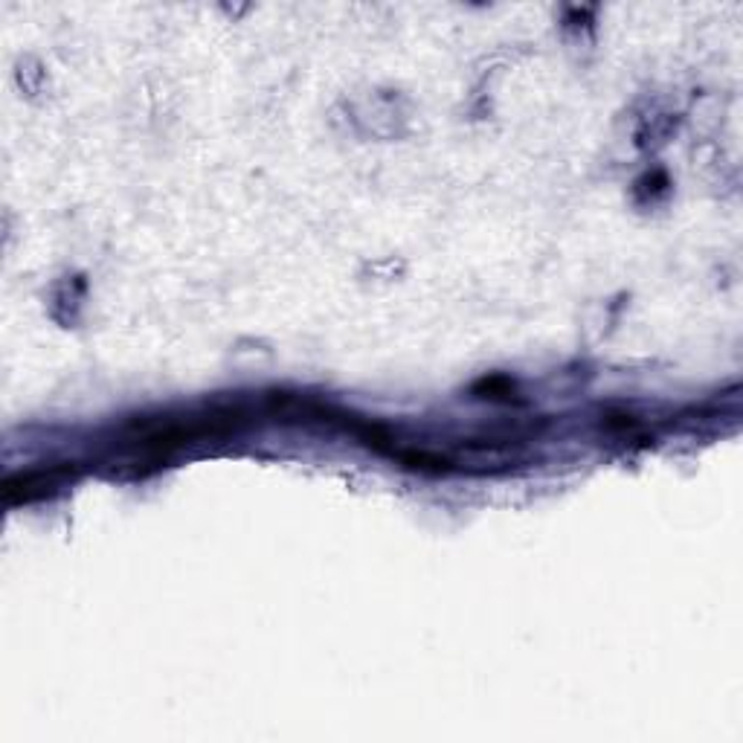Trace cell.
I'll list each match as a JSON object with an SVG mask.
<instances>
[{"instance_id":"1","label":"cell","mask_w":743,"mask_h":743,"mask_svg":"<svg viewBox=\"0 0 743 743\" xmlns=\"http://www.w3.org/2000/svg\"><path fill=\"white\" fill-rule=\"evenodd\" d=\"M64 477H67V470L64 468L30 470V474L9 477L7 482H3V500H7V506H21V502L39 500V497L53 491Z\"/></svg>"}]
</instances>
